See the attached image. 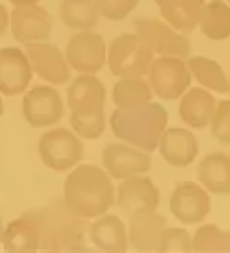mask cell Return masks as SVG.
Wrapping results in <instances>:
<instances>
[{"label":"cell","mask_w":230,"mask_h":253,"mask_svg":"<svg viewBox=\"0 0 230 253\" xmlns=\"http://www.w3.org/2000/svg\"><path fill=\"white\" fill-rule=\"evenodd\" d=\"M112 176L96 165H77L64 181V204L85 219L98 217L114 206Z\"/></svg>","instance_id":"cell-1"},{"label":"cell","mask_w":230,"mask_h":253,"mask_svg":"<svg viewBox=\"0 0 230 253\" xmlns=\"http://www.w3.org/2000/svg\"><path fill=\"white\" fill-rule=\"evenodd\" d=\"M110 126L121 142L151 153L157 149L158 140L166 130L168 112L155 102L117 108L110 117Z\"/></svg>","instance_id":"cell-2"},{"label":"cell","mask_w":230,"mask_h":253,"mask_svg":"<svg viewBox=\"0 0 230 253\" xmlns=\"http://www.w3.org/2000/svg\"><path fill=\"white\" fill-rule=\"evenodd\" d=\"M32 219L38 225L40 231V248L47 250H66V248H76L81 244L87 225L85 217L74 213L66 204L53 202L45 208L29 211Z\"/></svg>","instance_id":"cell-3"},{"label":"cell","mask_w":230,"mask_h":253,"mask_svg":"<svg viewBox=\"0 0 230 253\" xmlns=\"http://www.w3.org/2000/svg\"><path fill=\"white\" fill-rule=\"evenodd\" d=\"M155 59V53L138 34H121L108 47L106 63L117 78H144Z\"/></svg>","instance_id":"cell-4"},{"label":"cell","mask_w":230,"mask_h":253,"mask_svg":"<svg viewBox=\"0 0 230 253\" xmlns=\"http://www.w3.org/2000/svg\"><path fill=\"white\" fill-rule=\"evenodd\" d=\"M42 163L55 172H66L83 159V142L70 128H49L38 140Z\"/></svg>","instance_id":"cell-5"},{"label":"cell","mask_w":230,"mask_h":253,"mask_svg":"<svg viewBox=\"0 0 230 253\" xmlns=\"http://www.w3.org/2000/svg\"><path fill=\"white\" fill-rule=\"evenodd\" d=\"M192 74L185 59L155 57L147 72V84L153 95L162 100H176L191 87Z\"/></svg>","instance_id":"cell-6"},{"label":"cell","mask_w":230,"mask_h":253,"mask_svg":"<svg viewBox=\"0 0 230 253\" xmlns=\"http://www.w3.org/2000/svg\"><path fill=\"white\" fill-rule=\"evenodd\" d=\"M136 34L151 47L155 57H179L187 59L191 55V42L187 36H181L172 25L153 17H140L134 21Z\"/></svg>","instance_id":"cell-7"},{"label":"cell","mask_w":230,"mask_h":253,"mask_svg":"<svg viewBox=\"0 0 230 253\" xmlns=\"http://www.w3.org/2000/svg\"><path fill=\"white\" fill-rule=\"evenodd\" d=\"M66 61L79 74H96L106 66V59H108V47H106L104 38L89 31H79L74 34L72 38L66 43Z\"/></svg>","instance_id":"cell-8"},{"label":"cell","mask_w":230,"mask_h":253,"mask_svg":"<svg viewBox=\"0 0 230 253\" xmlns=\"http://www.w3.org/2000/svg\"><path fill=\"white\" fill-rule=\"evenodd\" d=\"M64 114L63 98L49 85H36L23 98V116L34 128L57 125Z\"/></svg>","instance_id":"cell-9"},{"label":"cell","mask_w":230,"mask_h":253,"mask_svg":"<svg viewBox=\"0 0 230 253\" xmlns=\"http://www.w3.org/2000/svg\"><path fill=\"white\" fill-rule=\"evenodd\" d=\"M170 211L183 225L202 223L211 211L209 193L194 181H181L170 197Z\"/></svg>","instance_id":"cell-10"},{"label":"cell","mask_w":230,"mask_h":253,"mask_svg":"<svg viewBox=\"0 0 230 253\" xmlns=\"http://www.w3.org/2000/svg\"><path fill=\"white\" fill-rule=\"evenodd\" d=\"M102 163L106 172L119 181L151 170V157L147 155V151L134 148L126 142L108 144L102 151Z\"/></svg>","instance_id":"cell-11"},{"label":"cell","mask_w":230,"mask_h":253,"mask_svg":"<svg viewBox=\"0 0 230 253\" xmlns=\"http://www.w3.org/2000/svg\"><path fill=\"white\" fill-rule=\"evenodd\" d=\"M25 53L32 64V70L42 78L43 82H49L51 85H63L70 82V64L66 61L64 51H61L57 45L45 42H31L25 43Z\"/></svg>","instance_id":"cell-12"},{"label":"cell","mask_w":230,"mask_h":253,"mask_svg":"<svg viewBox=\"0 0 230 253\" xmlns=\"http://www.w3.org/2000/svg\"><path fill=\"white\" fill-rule=\"evenodd\" d=\"M158 202H160V193L157 185L144 174L123 179L117 191V206L130 217L136 213L157 211Z\"/></svg>","instance_id":"cell-13"},{"label":"cell","mask_w":230,"mask_h":253,"mask_svg":"<svg viewBox=\"0 0 230 253\" xmlns=\"http://www.w3.org/2000/svg\"><path fill=\"white\" fill-rule=\"evenodd\" d=\"M11 34L17 42H45L53 31L51 15L36 4L15 6L10 15Z\"/></svg>","instance_id":"cell-14"},{"label":"cell","mask_w":230,"mask_h":253,"mask_svg":"<svg viewBox=\"0 0 230 253\" xmlns=\"http://www.w3.org/2000/svg\"><path fill=\"white\" fill-rule=\"evenodd\" d=\"M32 64L25 49L4 47L0 49V93L6 96H15L25 93L31 85Z\"/></svg>","instance_id":"cell-15"},{"label":"cell","mask_w":230,"mask_h":253,"mask_svg":"<svg viewBox=\"0 0 230 253\" xmlns=\"http://www.w3.org/2000/svg\"><path fill=\"white\" fill-rule=\"evenodd\" d=\"M157 149L168 165L183 169L194 163V159L198 155V140L189 128L170 126L162 132Z\"/></svg>","instance_id":"cell-16"},{"label":"cell","mask_w":230,"mask_h":253,"mask_svg":"<svg viewBox=\"0 0 230 253\" xmlns=\"http://www.w3.org/2000/svg\"><path fill=\"white\" fill-rule=\"evenodd\" d=\"M70 112L87 114L98 112L106 106V87L94 74H81L70 82L66 91Z\"/></svg>","instance_id":"cell-17"},{"label":"cell","mask_w":230,"mask_h":253,"mask_svg":"<svg viewBox=\"0 0 230 253\" xmlns=\"http://www.w3.org/2000/svg\"><path fill=\"white\" fill-rule=\"evenodd\" d=\"M168 221L157 211L136 213L128 223V242L138 252H160V240L166 231Z\"/></svg>","instance_id":"cell-18"},{"label":"cell","mask_w":230,"mask_h":253,"mask_svg":"<svg viewBox=\"0 0 230 253\" xmlns=\"http://www.w3.org/2000/svg\"><path fill=\"white\" fill-rule=\"evenodd\" d=\"M179 117L187 126L192 128H206L211 123V117L215 114L217 100L211 96L206 87L187 89L179 96Z\"/></svg>","instance_id":"cell-19"},{"label":"cell","mask_w":230,"mask_h":253,"mask_svg":"<svg viewBox=\"0 0 230 253\" xmlns=\"http://www.w3.org/2000/svg\"><path fill=\"white\" fill-rule=\"evenodd\" d=\"M89 236L100 252L125 253L128 248V231L117 215H98L89 227Z\"/></svg>","instance_id":"cell-20"},{"label":"cell","mask_w":230,"mask_h":253,"mask_svg":"<svg viewBox=\"0 0 230 253\" xmlns=\"http://www.w3.org/2000/svg\"><path fill=\"white\" fill-rule=\"evenodd\" d=\"M4 252L8 253H34L40 250V231L31 213L8 223L2 238Z\"/></svg>","instance_id":"cell-21"},{"label":"cell","mask_w":230,"mask_h":253,"mask_svg":"<svg viewBox=\"0 0 230 253\" xmlns=\"http://www.w3.org/2000/svg\"><path fill=\"white\" fill-rule=\"evenodd\" d=\"M200 185L211 195L230 193V157L227 153H208L198 165Z\"/></svg>","instance_id":"cell-22"},{"label":"cell","mask_w":230,"mask_h":253,"mask_svg":"<svg viewBox=\"0 0 230 253\" xmlns=\"http://www.w3.org/2000/svg\"><path fill=\"white\" fill-rule=\"evenodd\" d=\"M162 19L176 31L189 32L196 29L206 0H155Z\"/></svg>","instance_id":"cell-23"},{"label":"cell","mask_w":230,"mask_h":253,"mask_svg":"<svg viewBox=\"0 0 230 253\" xmlns=\"http://www.w3.org/2000/svg\"><path fill=\"white\" fill-rule=\"evenodd\" d=\"M202 34L209 40H227L230 36V4L223 0H209L202 8L198 23Z\"/></svg>","instance_id":"cell-24"},{"label":"cell","mask_w":230,"mask_h":253,"mask_svg":"<svg viewBox=\"0 0 230 253\" xmlns=\"http://www.w3.org/2000/svg\"><path fill=\"white\" fill-rule=\"evenodd\" d=\"M187 66L192 78H196V82L202 87L221 95L229 93V78L217 61L208 57H192L187 61Z\"/></svg>","instance_id":"cell-25"},{"label":"cell","mask_w":230,"mask_h":253,"mask_svg":"<svg viewBox=\"0 0 230 253\" xmlns=\"http://www.w3.org/2000/svg\"><path fill=\"white\" fill-rule=\"evenodd\" d=\"M61 21L74 31H89L98 23V8L94 0H63L61 4Z\"/></svg>","instance_id":"cell-26"},{"label":"cell","mask_w":230,"mask_h":253,"mask_svg":"<svg viewBox=\"0 0 230 253\" xmlns=\"http://www.w3.org/2000/svg\"><path fill=\"white\" fill-rule=\"evenodd\" d=\"M153 91L144 78H119L114 85L112 98L117 108H132L151 102Z\"/></svg>","instance_id":"cell-27"},{"label":"cell","mask_w":230,"mask_h":253,"mask_svg":"<svg viewBox=\"0 0 230 253\" xmlns=\"http://www.w3.org/2000/svg\"><path fill=\"white\" fill-rule=\"evenodd\" d=\"M192 252L198 253H230V231L217 225H202L192 236Z\"/></svg>","instance_id":"cell-28"},{"label":"cell","mask_w":230,"mask_h":253,"mask_svg":"<svg viewBox=\"0 0 230 253\" xmlns=\"http://www.w3.org/2000/svg\"><path fill=\"white\" fill-rule=\"evenodd\" d=\"M70 126H72V130L79 138H83V140H96V138L102 136L106 130L104 110L87 112V114L72 112V116H70Z\"/></svg>","instance_id":"cell-29"},{"label":"cell","mask_w":230,"mask_h":253,"mask_svg":"<svg viewBox=\"0 0 230 253\" xmlns=\"http://www.w3.org/2000/svg\"><path fill=\"white\" fill-rule=\"evenodd\" d=\"M162 253H191L192 252V236L187 229L181 227H166L160 240Z\"/></svg>","instance_id":"cell-30"},{"label":"cell","mask_w":230,"mask_h":253,"mask_svg":"<svg viewBox=\"0 0 230 253\" xmlns=\"http://www.w3.org/2000/svg\"><path fill=\"white\" fill-rule=\"evenodd\" d=\"M140 0H94L98 13L108 21H123L136 10Z\"/></svg>","instance_id":"cell-31"},{"label":"cell","mask_w":230,"mask_h":253,"mask_svg":"<svg viewBox=\"0 0 230 253\" xmlns=\"http://www.w3.org/2000/svg\"><path fill=\"white\" fill-rule=\"evenodd\" d=\"M211 134L213 138L230 146V100H221L215 106V114L211 117Z\"/></svg>","instance_id":"cell-32"},{"label":"cell","mask_w":230,"mask_h":253,"mask_svg":"<svg viewBox=\"0 0 230 253\" xmlns=\"http://www.w3.org/2000/svg\"><path fill=\"white\" fill-rule=\"evenodd\" d=\"M8 23H10V15H8L6 8L0 4V36H2V34H4V31L8 29Z\"/></svg>","instance_id":"cell-33"},{"label":"cell","mask_w":230,"mask_h":253,"mask_svg":"<svg viewBox=\"0 0 230 253\" xmlns=\"http://www.w3.org/2000/svg\"><path fill=\"white\" fill-rule=\"evenodd\" d=\"M13 6H25V4H38L40 0H10Z\"/></svg>","instance_id":"cell-34"},{"label":"cell","mask_w":230,"mask_h":253,"mask_svg":"<svg viewBox=\"0 0 230 253\" xmlns=\"http://www.w3.org/2000/svg\"><path fill=\"white\" fill-rule=\"evenodd\" d=\"M4 223H2V219H0V242H2V238H4Z\"/></svg>","instance_id":"cell-35"},{"label":"cell","mask_w":230,"mask_h":253,"mask_svg":"<svg viewBox=\"0 0 230 253\" xmlns=\"http://www.w3.org/2000/svg\"><path fill=\"white\" fill-rule=\"evenodd\" d=\"M4 116V102H2V96H0V117Z\"/></svg>","instance_id":"cell-36"},{"label":"cell","mask_w":230,"mask_h":253,"mask_svg":"<svg viewBox=\"0 0 230 253\" xmlns=\"http://www.w3.org/2000/svg\"><path fill=\"white\" fill-rule=\"evenodd\" d=\"M229 93H230V76H229Z\"/></svg>","instance_id":"cell-37"},{"label":"cell","mask_w":230,"mask_h":253,"mask_svg":"<svg viewBox=\"0 0 230 253\" xmlns=\"http://www.w3.org/2000/svg\"><path fill=\"white\" fill-rule=\"evenodd\" d=\"M227 2H229V4H230V0H227Z\"/></svg>","instance_id":"cell-38"}]
</instances>
